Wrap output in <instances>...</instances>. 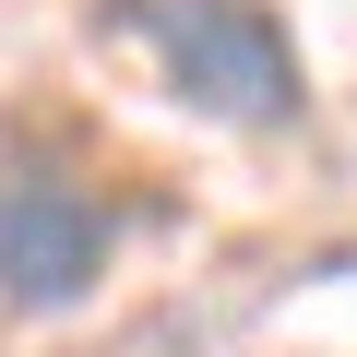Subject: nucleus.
<instances>
[{"label":"nucleus","mask_w":357,"mask_h":357,"mask_svg":"<svg viewBox=\"0 0 357 357\" xmlns=\"http://www.w3.org/2000/svg\"><path fill=\"white\" fill-rule=\"evenodd\" d=\"M119 36H143L167 96L191 119H215V131H298L310 119L298 36L262 0H119Z\"/></svg>","instance_id":"obj_1"},{"label":"nucleus","mask_w":357,"mask_h":357,"mask_svg":"<svg viewBox=\"0 0 357 357\" xmlns=\"http://www.w3.org/2000/svg\"><path fill=\"white\" fill-rule=\"evenodd\" d=\"M119 215L60 167H0V310H84Z\"/></svg>","instance_id":"obj_2"}]
</instances>
